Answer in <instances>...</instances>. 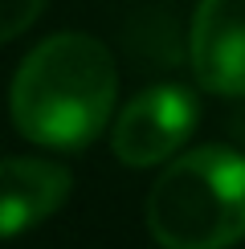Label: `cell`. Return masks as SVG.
Segmentation results:
<instances>
[{
    "label": "cell",
    "instance_id": "cell-1",
    "mask_svg": "<svg viewBox=\"0 0 245 249\" xmlns=\"http://www.w3.org/2000/svg\"><path fill=\"white\" fill-rule=\"evenodd\" d=\"M119 70L106 45L86 33H53L17 66L8 110L37 147L78 151L94 143L115 110Z\"/></svg>",
    "mask_w": 245,
    "mask_h": 249
},
{
    "label": "cell",
    "instance_id": "cell-2",
    "mask_svg": "<svg viewBox=\"0 0 245 249\" xmlns=\"http://www.w3.org/2000/svg\"><path fill=\"white\" fill-rule=\"evenodd\" d=\"M147 229L163 249H229L245 237V155L209 147L172 155L147 192Z\"/></svg>",
    "mask_w": 245,
    "mask_h": 249
},
{
    "label": "cell",
    "instance_id": "cell-3",
    "mask_svg": "<svg viewBox=\"0 0 245 249\" xmlns=\"http://www.w3.org/2000/svg\"><path fill=\"white\" fill-rule=\"evenodd\" d=\"M196 131V98L184 86L159 82L122 107L110 131V151L127 168H156L172 160Z\"/></svg>",
    "mask_w": 245,
    "mask_h": 249
},
{
    "label": "cell",
    "instance_id": "cell-4",
    "mask_svg": "<svg viewBox=\"0 0 245 249\" xmlns=\"http://www.w3.org/2000/svg\"><path fill=\"white\" fill-rule=\"evenodd\" d=\"M188 57L209 94L245 98V0H196Z\"/></svg>",
    "mask_w": 245,
    "mask_h": 249
},
{
    "label": "cell",
    "instance_id": "cell-5",
    "mask_svg": "<svg viewBox=\"0 0 245 249\" xmlns=\"http://www.w3.org/2000/svg\"><path fill=\"white\" fill-rule=\"evenodd\" d=\"M70 188H74L70 172L53 160L37 155L0 160V237H17L53 216L66 204Z\"/></svg>",
    "mask_w": 245,
    "mask_h": 249
},
{
    "label": "cell",
    "instance_id": "cell-6",
    "mask_svg": "<svg viewBox=\"0 0 245 249\" xmlns=\"http://www.w3.org/2000/svg\"><path fill=\"white\" fill-rule=\"evenodd\" d=\"M41 8H45V0H0V45L33 29Z\"/></svg>",
    "mask_w": 245,
    "mask_h": 249
}]
</instances>
